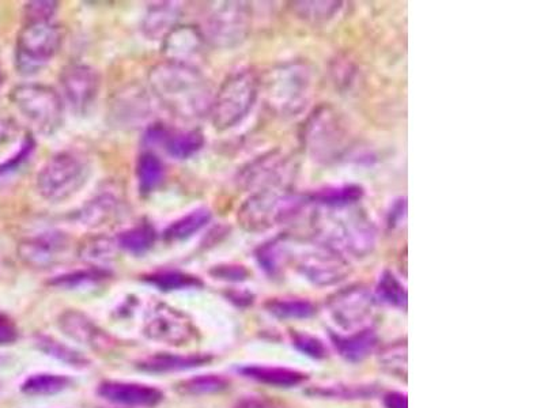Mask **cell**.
<instances>
[{"label": "cell", "instance_id": "cell-10", "mask_svg": "<svg viewBox=\"0 0 544 408\" xmlns=\"http://www.w3.org/2000/svg\"><path fill=\"white\" fill-rule=\"evenodd\" d=\"M296 263L298 271L313 285L332 286L343 281L349 275V260L339 253L327 248L326 245L312 240L293 247L290 253V263Z\"/></svg>", "mask_w": 544, "mask_h": 408}, {"label": "cell", "instance_id": "cell-2", "mask_svg": "<svg viewBox=\"0 0 544 408\" xmlns=\"http://www.w3.org/2000/svg\"><path fill=\"white\" fill-rule=\"evenodd\" d=\"M149 86L157 100L180 119L210 115L214 93L198 67L164 60L151 68Z\"/></svg>", "mask_w": 544, "mask_h": 408}, {"label": "cell", "instance_id": "cell-30", "mask_svg": "<svg viewBox=\"0 0 544 408\" xmlns=\"http://www.w3.org/2000/svg\"><path fill=\"white\" fill-rule=\"evenodd\" d=\"M70 383V379L59 374H36L25 381L22 391L30 396H49L64 391Z\"/></svg>", "mask_w": 544, "mask_h": 408}, {"label": "cell", "instance_id": "cell-18", "mask_svg": "<svg viewBox=\"0 0 544 408\" xmlns=\"http://www.w3.org/2000/svg\"><path fill=\"white\" fill-rule=\"evenodd\" d=\"M147 142L164 146L166 153L176 160H188L204 146V134L199 130L172 131L154 127L147 132Z\"/></svg>", "mask_w": 544, "mask_h": 408}, {"label": "cell", "instance_id": "cell-7", "mask_svg": "<svg viewBox=\"0 0 544 408\" xmlns=\"http://www.w3.org/2000/svg\"><path fill=\"white\" fill-rule=\"evenodd\" d=\"M63 43L59 26L52 21L26 22L15 44V67L22 75L43 70L58 54Z\"/></svg>", "mask_w": 544, "mask_h": 408}, {"label": "cell", "instance_id": "cell-12", "mask_svg": "<svg viewBox=\"0 0 544 408\" xmlns=\"http://www.w3.org/2000/svg\"><path fill=\"white\" fill-rule=\"evenodd\" d=\"M345 141V130L338 113L330 108L319 109L309 117L304 132L306 149L317 158L334 157Z\"/></svg>", "mask_w": 544, "mask_h": 408}, {"label": "cell", "instance_id": "cell-14", "mask_svg": "<svg viewBox=\"0 0 544 408\" xmlns=\"http://www.w3.org/2000/svg\"><path fill=\"white\" fill-rule=\"evenodd\" d=\"M146 335L157 342L180 346L194 339L195 328L184 313L166 305H158L150 312L145 326Z\"/></svg>", "mask_w": 544, "mask_h": 408}, {"label": "cell", "instance_id": "cell-41", "mask_svg": "<svg viewBox=\"0 0 544 408\" xmlns=\"http://www.w3.org/2000/svg\"><path fill=\"white\" fill-rule=\"evenodd\" d=\"M104 272L96 271H85L77 272V274L66 275V277H60L54 282L55 285L74 287L82 285V283L96 282L98 279L104 278Z\"/></svg>", "mask_w": 544, "mask_h": 408}, {"label": "cell", "instance_id": "cell-31", "mask_svg": "<svg viewBox=\"0 0 544 408\" xmlns=\"http://www.w3.org/2000/svg\"><path fill=\"white\" fill-rule=\"evenodd\" d=\"M342 5V2H296L294 10L304 20L319 24L336 17V14L342 10Z\"/></svg>", "mask_w": 544, "mask_h": 408}, {"label": "cell", "instance_id": "cell-17", "mask_svg": "<svg viewBox=\"0 0 544 408\" xmlns=\"http://www.w3.org/2000/svg\"><path fill=\"white\" fill-rule=\"evenodd\" d=\"M98 395L108 402L131 407H154L162 402L164 394L160 389L145 384L107 381L98 388Z\"/></svg>", "mask_w": 544, "mask_h": 408}, {"label": "cell", "instance_id": "cell-19", "mask_svg": "<svg viewBox=\"0 0 544 408\" xmlns=\"http://www.w3.org/2000/svg\"><path fill=\"white\" fill-rule=\"evenodd\" d=\"M286 172L285 157L271 153L249 164L241 173L240 181L244 187H259L260 190H266V188L279 187L285 179Z\"/></svg>", "mask_w": 544, "mask_h": 408}, {"label": "cell", "instance_id": "cell-36", "mask_svg": "<svg viewBox=\"0 0 544 408\" xmlns=\"http://www.w3.org/2000/svg\"><path fill=\"white\" fill-rule=\"evenodd\" d=\"M226 388H228V381L219 376H211V374L209 376L195 377V379L185 381L181 385V389L185 394L195 396L217 394V392L224 391Z\"/></svg>", "mask_w": 544, "mask_h": 408}, {"label": "cell", "instance_id": "cell-6", "mask_svg": "<svg viewBox=\"0 0 544 408\" xmlns=\"http://www.w3.org/2000/svg\"><path fill=\"white\" fill-rule=\"evenodd\" d=\"M258 75L249 68L234 71L214 93L210 117L215 130L229 131L243 123L259 97Z\"/></svg>", "mask_w": 544, "mask_h": 408}, {"label": "cell", "instance_id": "cell-1", "mask_svg": "<svg viewBox=\"0 0 544 408\" xmlns=\"http://www.w3.org/2000/svg\"><path fill=\"white\" fill-rule=\"evenodd\" d=\"M313 240L340 256L362 259L376 247L377 230L360 203H313Z\"/></svg>", "mask_w": 544, "mask_h": 408}, {"label": "cell", "instance_id": "cell-29", "mask_svg": "<svg viewBox=\"0 0 544 408\" xmlns=\"http://www.w3.org/2000/svg\"><path fill=\"white\" fill-rule=\"evenodd\" d=\"M117 214V200L104 195L93 199L82 209L79 219L82 225L98 228L107 224Z\"/></svg>", "mask_w": 544, "mask_h": 408}, {"label": "cell", "instance_id": "cell-4", "mask_svg": "<svg viewBox=\"0 0 544 408\" xmlns=\"http://www.w3.org/2000/svg\"><path fill=\"white\" fill-rule=\"evenodd\" d=\"M313 71L304 62H287L272 68L264 81L268 108L275 115L296 117L313 97Z\"/></svg>", "mask_w": 544, "mask_h": 408}, {"label": "cell", "instance_id": "cell-33", "mask_svg": "<svg viewBox=\"0 0 544 408\" xmlns=\"http://www.w3.org/2000/svg\"><path fill=\"white\" fill-rule=\"evenodd\" d=\"M267 309L279 319H308L315 313L311 302L302 300L271 301L268 302Z\"/></svg>", "mask_w": 544, "mask_h": 408}, {"label": "cell", "instance_id": "cell-13", "mask_svg": "<svg viewBox=\"0 0 544 408\" xmlns=\"http://www.w3.org/2000/svg\"><path fill=\"white\" fill-rule=\"evenodd\" d=\"M60 85L68 105L79 115L88 112L96 104L100 78L97 71L88 64H68L60 74Z\"/></svg>", "mask_w": 544, "mask_h": 408}, {"label": "cell", "instance_id": "cell-23", "mask_svg": "<svg viewBox=\"0 0 544 408\" xmlns=\"http://www.w3.org/2000/svg\"><path fill=\"white\" fill-rule=\"evenodd\" d=\"M290 253L292 243L289 238L279 237L262 245L256 252V258L264 271L270 275H277L290 263Z\"/></svg>", "mask_w": 544, "mask_h": 408}, {"label": "cell", "instance_id": "cell-3", "mask_svg": "<svg viewBox=\"0 0 544 408\" xmlns=\"http://www.w3.org/2000/svg\"><path fill=\"white\" fill-rule=\"evenodd\" d=\"M312 206L311 196L294 194L282 188H266L249 196L238 210V224L245 232H266L289 224Z\"/></svg>", "mask_w": 544, "mask_h": 408}, {"label": "cell", "instance_id": "cell-32", "mask_svg": "<svg viewBox=\"0 0 544 408\" xmlns=\"http://www.w3.org/2000/svg\"><path fill=\"white\" fill-rule=\"evenodd\" d=\"M117 249H120L117 241L108 237H93L81 245L79 255L90 263H107L113 259Z\"/></svg>", "mask_w": 544, "mask_h": 408}, {"label": "cell", "instance_id": "cell-9", "mask_svg": "<svg viewBox=\"0 0 544 408\" xmlns=\"http://www.w3.org/2000/svg\"><path fill=\"white\" fill-rule=\"evenodd\" d=\"M14 107L45 135L54 134L63 124V101L55 89L41 83H24L11 90Z\"/></svg>", "mask_w": 544, "mask_h": 408}, {"label": "cell", "instance_id": "cell-22", "mask_svg": "<svg viewBox=\"0 0 544 408\" xmlns=\"http://www.w3.org/2000/svg\"><path fill=\"white\" fill-rule=\"evenodd\" d=\"M211 360L207 355H176V354H158L147 358L146 361L139 364V368L146 372L168 373L179 372V370H188L206 365Z\"/></svg>", "mask_w": 544, "mask_h": 408}, {"label": "cell", "instance_id": "cell-37", "mask_svg": "<svg viewBox=\"0 0 544 408\" xmlns=\"http://www.w3.org/2000/svg\"><path fill=\"white\" fill-rule=\"evenodd\" d=\"M40 349L48 353L49 355H54L58 360L67 362V364L73 366H86L89 364V361L86 360L83 355L79 354L78 351L70 349V347L62 345V343L56 342V340L51 338H41L39 340Z\"/></svg>", "mask_w": 544, "mask_h": 408}, {"label": "cell", "instance_id": "cell-44", "mask_svg": "<svg viewBox=\"0 0 544 408\" xmlns=\"http://www.w3.org/2000/svg\"><path fill=\"white\" fill-rule=\"evenodd\" d=\"M15 124L9 117L0 116V146L7 145L14 138Z\"/></svg>", "mask_w": 544, "mask_h": 408}, {"label": "cell", "instance_id": "cell-27", "mask_svg": "<svg viewBox=\"0 0 544 408\" xmlns=\"http://www.w3.org/2000/svg\"><path fill=\"white\" fill-rule=\"evenodd\" d=\"M211 211L207 209H196L184 215L177 221L173 222L168 229L165 230L164 237L168 241H183L187 240L200 230L206 228L211 221Z\"/></svg>", "mask_w": 544, "mask_h": 408}, {"label": "cell", "instance_id": "cell-16", "mask_svg": "<svg viewBox=\"0 0 544 408\" xmlns=\"http://www.w3.org/2000/svg\"><path fill=\"white\" fill-rule=\"evenodd\" d=\"M67 248V237L63 233H43L22 241L18 255L28 266L45 268L54 266Z\"/></svg>", "mask_w": 544, "mask_h": 408}, {"label": "cell", "instance_id": "cell-11", "mask_svg": "<svg viewBox=\"0 0 544 408\" xmlns=\"http://www.w3.org/2000/svg\"><path fill=\"white\" fill-rule=\"evenodd\" d=\"M328 311L335 323L345 330H369L376 316V300L365 287L350 286L330 298Z\"/></svg>", "mask_w": 544, "mask_h": 408}, {"label": "cell", "instance_id": "cell-24", "mask_svg": "<svg viewBox=\"0 0 544 408\" xmlns=\"http://www.w3.org/2000/svg\"><path fill=\"white\" fill-rule=\"evenodd\" d=\"M136 179L142 194L149 195L156 191L165 179L164 162L151 151L141 154L136 162Z\"/></svg>", "mask_w": 544, "mask_h": 408}, {"label": "cell", "instance_id": "cell-40", "mask_svg": "<svg viewBox=\"0 0 544 408\" xmlns=\"http://www.w3.org/2000/svg\"><path fill=\"white\" fill-rule=\"evenodd\" d=\"M294 345L313 358L326 357V347L323 346V343L319 339L313 338V336L298 334L294 338Z\"/></svg>", "mask_w": 544, "mask_h": 408}, {"label": "cell", "instance_id": "cell-20", "mask_svg": "<svg viewBox=\"0 0 544 408\" xmlns=\"http://www.w3.org/2000/svg\"><path fill=\"white\" fill-rule=\"evenodd\" d=\"M181 17L180 3L158 2L149 6L143 18L142 30L147 39L164 40L175 29Z\"/></svg>", "mask_w": 544, "mask_h": 408}, {"label": "cell", "instance_id": "cell-43", "mask_svg": "<svg viewBox=\"0 0 544 408\" xmlns=\"http://www.w3.org/2000/svg\"><path fill=\"white\" fill-rule=\"evenodd\" d=\"M18 338V331L13 321L0 313V346L10 345Z\"/></svg>", "mask_w": 544, "mask_h": 408}, {"label": "cell", "instance_id": "cell-26", "mask_svg": "<svg viewBox=\"0 0 544 408\" xmlns=\"http://www.w3.org/2000/svg\"><path fill=\"white\" fill-rule=\"evenodd\" d=\"M376 346L377 336L372 331V328L354 332V334L346 336V338H338L336 340V347H338L340 354L346 360L353 362L365 360Z\"/></svg>", "mask_w": 544, "mask_h": 408}, {"label": "cell", "instance_id": "cell-28", "mask_svg": "<svg viewBox=\"0 0 544 408\" xmlns=\"http://www.w3.org/2000/svg\"><path fill=\"white\" fill-rule=\"evenodd\" d=\"M116 241L123 251L139 256L153 248L156 232L150 225H139L120 233Z\"/></svg>", "mask_w": 544, "mask_h": 408}, {"label": "cell", "instance_id": "cell-21", "mask_svg": "<svg viewBox=\"0 0 544 408\" xmlns=\"http://www.w3.org/2000/svg\"><path fill=\"white\" fill-rule=\"evenodd\" d=\"M60 327L70 338L93 347L105 346V335L88 317L77 311H68L60 317Z\"/></svg>", "mask_w": 544, "mask_h": 408}, {"label": "cell", "instance_id": "cell-5", "mask_svg": "<svg viewBox=\"0 0 544 408\" xmlns=\"http://www.w3.org/2000/svg\"><path fill=\"white\" fill-rule=\"evenodd\" d=\"M92 176L89 158L67 150L49 158L36 179L37 191L49 203L67 202L81 192Z\"/></svg>", "mask_w": 544, "mask_h": 408}, {"label": "cell", "instance_id": "cell-8", "mask_svg": "<svg viewBox=\"0 0 544 408\" xmlns=\"http://www.w3.org/2000/svg\"><path fill=\"white\" fill-rule=\"evenodd\" d=\"M251 7L245 2H213L207 7L203 34L214 47L233 49L244 43L251 32Z\"/></svg>", "mask_w": 544, "mask_h": 408}, {"label": "cell", "instance_id": "cell-47", "mask_svg": "<svg viewBox=\"0 0 544 408\" xmlns=\"http://www.w3.org/2000/svg\"><path fill=\"white\" fill-rule=\"evenodd\" d=\"M32 149V145L30 143L26 142L24 147H22V150L20 151V154H18V157H15L14 162H20L21 160H24L26 156H28V151ZM11 165H13V161L9 162V164L0 166V173L6 172L7 169L11 168Z\"/></svg>", "mask_w": 544, "mask_h": 408}, {"label": "cell", "instance_id": "cell-25", "mask_svg": "<svg viewBox=\"0 0 544 408\" xmlns=\"http://www.w3.org/2000/svg\"><path fill=\"white\" fill-rule=\"evenodd\" d=\"M243 373L249 379L282 388L294 387L306 379L305 374L297 370L270 368V366H248L243 369Z\"/></svg>", "mask_w": 544, "mask_h": 408}, {"label": "cell", "instance_id": "cell-34", "mask_svg": "<svg viewBox=\"0 0 544 408\" xmlns=\"http://www.w3.org/2000/svg\"><path fill=\"white\" fill-rule=\"evenodd\" d=\"M377 296L385 304L406 308L407 292L392 272H384L377 285Z\"/></svg>", "mask_w": 544, "mask_h": 408}, {"label": "cell", "instance_id": "cell-35", "mask_svg": "<svg viewBox=\"0 0 544 408\" xmlns=\"http://www.w3.org/2000/svg\"><path fill=\"white\" fill-rule=\"evenodd\" d=\"M149 282L160 287L164 292L202 286V282L198 278L184 274V272H160V274L151 275Z\"/></svg>", "mask_w": 544, "mask_h": 408}, {"label": "cell", "instance_id": "cell-38", "mask_svg": "<svg viewBox=\"0 0 544 408\" xmlns=\"http://www.w3.org/2000/svg\"><path fill=\"white\" fill-rule=\"evenodd\" d=\"M383 366L389 373L404 377L407 374L406 346L398 345L389 347L383 354Z\"/></svg>", "mask_w": 544, "mask_h": 408}, {"label": "cell", "instance_id": "cell-45", "mask_svg": "<svg viewBox=\"0 0 544 408\" xmlns=\"http://www.w3.org/2000/svg\"><path fill=\"white\" fill-rule=\"evenodd\" d=\"M236 408H285L274 400L266 398H249L237 404Z\"/></svg>", "mask_w": 544, "mask_h": 408}, {"label": "cell", "instance_id": "cell-42", "mask_svg": "<svg viewBox=\"0 0 544 408\" xmlns=\"http://www.w3.org/2000/svg\"><path fill=\"white\" fill-rule=\"evenodd\" d=\"M211 275L224 281L241 282L248 278L249 272L243 266H217L211 270Z\"/></svg>", "mask_w": 544, "mask_h": 408}, {"label": "cell", "instance_id": "cell-39", "mask_svg": "<svg viewBox=\"0 0 544 408\" xmlns=\"http://www.w3.org/2000/svg\"><path fill=\"white\" fill-rule=\"evenodd\" d=\"M56 10H58L56 2H30L25 7L26 20L28 22L51 21Z\"/></svg>", "mask_w": 544, "mask_h": 408}, {"label": "cell", "instance_id": "cell-46", "mask_svg": "<svg viewBox=\"0 0 544 408\" xmlns=\"http://www.w3.org/2000/svg\"><path fill=\"white\" fill-rule=\"evenodd\" d=\"M387 408H408L406 396L402 394H389L385 398Z\"/></svg>", "mask_w": 544, "mask_h": 408}, {"label": "cell", "instance_id": "cell-15", "mask_svg": "<svg viewBox=\"0 0 544 408\" xmlns=\"http://www.w3.org/2000/svg\"><path fill=\"white\" fill-rule=\"evenodd\" d=\"M206 37L202 30L191 25H177L162 40V52L169 62L196 66V60L203 55Z\"/></svg>", "mask_w": 544, "mask_h": 408}]
</instances>
